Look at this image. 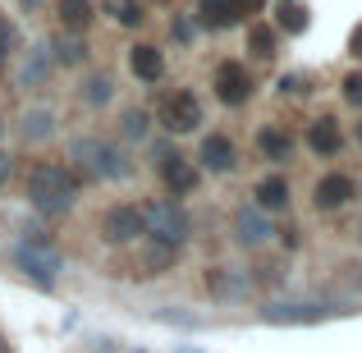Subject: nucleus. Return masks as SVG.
<instances>
[{
	"instance_id": "obj_1",
	"label": "nucleus",
	"mask_w": 362,
	"mask_h": 353,
	"mask_svg": "<svg viewBox=\"0 0 362 353\" xmlns=\"http://www.w3.org/2000/svg\"><path fill=\"white\" fill-rule=\"evenodd\" d=\"M23 197L42 221H64L83 197V175L69 161H33L23 179Z\"/></svg>"
},
{
	"instance_id": "obj_2",
	"label": "nucleus",
	"mask_w": 362,
	"mask_h": 353,
	"mask_svg": "<svg viewBox=\"0 0 362 353\" xmlns=\"http://www.w3.org/2000/svg\"><path fill=\"white\" fill-rule=\"evenodd\" d=\"M69 166L92 184H124L133 175V161L124 151V142L106 138V133H78L69 142Z\"/></svg>"
},
{
	"instance_id": "obj_3",
	"label": "nucleus",
	"mask_w": 362,
	"mask_h": 353,
	"mask_svg": "<svg viewBox=\"0 0 362 353\" xmlns=\"http://www.w3.org/2000/svg\"><path fill=\"white\" fill-rule=\"evenodd\" d=\"M206 124V106L193 88H175L165 92V101L156 106V129L170 138H188V133H202Z\"/></svg>"
},
{
	"instance_id": "obj_4",
	"label": "nucleus",
	"mask_w": 362,
	"mask_h": 353,
	"mask_svg": "<svg viewBox=\"0 0 362 353\" xmlns=\"http://www.w3.org/2000/svg\"><path fill=\"white\" fill-rule=\"evenodd\" d=\"M211 97L221 101L225 110H243L247 101L257 97L252 64H247V60H239V55H225V60L211 69Z\"/></svg>"
},
{
	"instance_id": "obj_5",
	"label": "nucleus",
	"mask_w": 362,
	"mask_h": 353,
	"mask_svg": "<svg viewBox=\"0 0 362 353\" xmlns=\"http://www.w3.org/2000/svg\"><path fill=\"white\" fill-rule=\"evenodd\" d=\"M142 234H147V216H142V202H110L106 212L97 216V238H101L106 248H115V253L133 248Z\"/></svg>"
},
{
	"instance_id": "obj_6",
	"label": "nucleus",
	"mask_w": 362,
	"mask_h": 353,
	"mask_svg": "<svg viewBox=\"0 0 362 353\" xmlns=\"http://www.w3.org/2000/svg\"><path fill=\"white\" fill-rule=\"evenodd\" d=\"M142 216H147V234L165 238V243L184 248L188 238H193V216H188L184 202H175V197H151V202H142Z\"/></svg>"
},
{
	"instance_id": "obj_7",
	"label": "nucleus",
	"mask_w": 362,
	"mask_h": 353,
	"mask_svg": "<svg viewBox=\"0 0 362 353\" xmlns=\"http://www.w3.org/2000/svg\"><path fill=\"white\" fill-rule=\"evenodd\" d=\"M275 234H280L275 230V216H266L257 202H239L230 212V238H234V248H243V253H262Z\"/></svg>"
},
{
	"instance_id": "obj_8",
	"label": "nucleus",
	"mask_w": 362,
	"mask_h": 353,
	"mask_svg": "<svg viewBox=\"0 0 362 353\" xmlns=\"http://www.w3.org/2000/svg\"><path fill=\"white\" fill-rule=\"evenodd\" d=\"M124 253H133V275H138V280H156V275H170L179 266V253H184V248L165 243V238H156V234H142L138 243L124 248Z\"/></svg>"
},
{
	"instance_id": "obj_9",
	"label": "nucleus",
	"mask_w": 362,
	"mask_h": 353,
	"mask_svg": "<svg viewBox=\"0 0 362 353\" xmlns=\"http://www.w3.org/2000/svg\"><path fill=\"white\" fill-rule=\"evenodd\" d=\"M193 161H197V170H202V175L225 179V175H234V170H239V142H234L230 133L211 129V133H202V138H197Z\"/></svg>"
},
{
	"instance_id": "obj_10",
	"label": "nucleus",
	"mask_w": 362,
	"mask_h": 353,
	"mask_svg": "<svg viewBox=\"0 0 362 353\" xmlns=\"http://www.w3.org/2000/svg\"><path fill=\"white\" fill-rule=\"evenodd\" d=\"M156 179L160 188H165V197H175V202H184V197L197 193V184H202V170H197L193 156H184V151H170V156L156 161Z\"/></svg>"
},
{
	"instance_id": "obj_11",
	"label": "nucleus",
	"mask_w": 362,
	"mask_h": 353,
	"mask_svg": "<svg viewBox=\"0 0 362 353\" xmlns=\"http://www.w3.org/2000/svg\"><path fill=\"white\" fill-rule=\"evenodd\" d=\"M257 5H262V0H197L193 23H197V33H230V28H239Z\"/></svg>"
},
{
	"instance_id": "obj_12",
	"label": "nucleus",
	"mask_w": 362,
	"mask_h": 353,
	"mask_svg": "<svg viewBox=\"0 0 362 353\" xmlns=\"http://www.w3.org/2000/svg\"><path fill=\"white\" fill-rule=\"evenodd\" d=\"M354 197H358V179L349 175V170H326V175H317V184H312V212L335 216V212H344Z\"/></svg>"
},
{
	"instance_id": "obj_13",
	"label": "nucleus",
	"mask_w": 362,
	"mask_h": 353,
	"mask_svg": "<svg viewBox=\"0 0 362 353\" xmlns=\"http://www.w3.org/2000/svg\"><path fill=\"white\" fill-rule=\"evenodd\" d=\"M252 147H257V156H262L271 170H284L293 161V151H298V138H293L280 120H266L262 129L252 133Z\"/></svg>"
},
{
	"instance_id": "obj_14",
	"label": "nucleus",
	"mask_w": 362,
	"mask_h": 353,
	"mask_svg": "<svg viewBox=\"0 0 362 353\" xmlns=\"http://www.w3.org/2000/svg\"><path fill=\"white\" fill-rule=\"evenodd\" d=\"M202 289L211 294L216 303H243L247 294L257 289V280H252L247 271H239V266H206Z\"/></svg>"
},
{
	"instance_id": "obj_15",
	"label": "nucleus",
	"mask_w": 362,
	"mask_h": 353,
	"mask_svg": "<svg viewBox=\"0 0 362 353\" xmlns=\"http://www.w3.org/2000/svg\"><path fill=\"white\" fill-rule=\"evenodd\" d=\"M303 147H308L312 156H321V161L339 156V151H344V124L335 115H312L308 129H303Z\"/></svg>"
},
{
	"instance_id": "obj_16",
	"label": "nucleus",
	"mask_w": 362,
	"mask_h": 353,
	"mask_svg": "<svg viewBox=\"0 0 362 353\" xmlns=\"http://www.w3.org/2000/svg\"><path fill=\"white\" fill-rule=\"evenodd\" d=\"M247 202H257L266 216H289V207H293V188H289V175L284 170H271V175H262L252 184V197Z\"/></svg>"
},
{
	"instance_id": "obj_17",
	"label": "nucleus",
	"mask_w": 362,
	"mask_h": 353,
	"mask_svg": "<svg viewBox=\"0 0 362 353\" xmlns=\"http://www.w3.org/2000/svg\"><path fill=\"white\" fill-rule=\"evenodd\" d=\"M51 74H55V60H51V51H46V42H37V46L23 51L14 83H18V92H46L51 88Z\"/></svg>"
},
{
	"instance_id": "obj_18",
	"label": "nucleus",
	"mask_w": 362,
	"mask_h": 353,
	"mask_svg": "<svg viewBox=\"0 0 362 353\" xmlns=\"http://www.w3.org/2000/svg\"><path fill=\"white\" fill-rule=\"evenodd\" d=\"M46 51H51L55 69H83V64H92L88 33H60V28H55V33L46 37Z\"/></svg>"
},
{
	"instance_id": "obj_19",
	"label": "nucleus",
	"mask_w": 362,
	"mask_h": 353,
	"mask_svg": "<svg viewBox=\"0 0 362 353\" xmlns=\"http://www.w3.org/2000/svg\"><path fill=\"white\" fill-rule=\"evenodd\" d=\"M124 64H129V74L138 83H160L165 79V51H160L156 42H133L129 55H124Z\"/></svg>"
},
{
	"instance_id": "obj_20",
	"label": "nucleus",
	"mask_w": 362,
	"mask_h": 353,
	"mask_svg": "<svg viewBox=\"0 0 362 353\" xmlns=\"http://www.w3.org/2000/svg\"><path fill=\"white\" fill-rule=\"evenodd\" d=\"M55 124H60V115H55V106H28L23 115H18V138H23V147H42V142L55 138Z\"/></svg>"
},
{
	"instance_id": "obj_21",
	"label": "nucleus",
	"mask_w": 362,
	"mask_h": 353,
	"mask_svg": "<svg viewBox=\"0 0 362 353\" xmlns=\"http://www.w3.org/2000/svg\"><path fill=\"white\" fill-rule=\"evenodd\" d=\"M115 74H106V69H88L83 74V83H78V106L83 110H106V106H115Z\"/></svg>"
},
{
	"instance_id": "obj_22",
	"label": "nucleus",
	"mask_w": 362,
	"mask_h": 353,
	"mask_svg": "<svg viewBox=\"0 0 362 353\" xmlns=\"http://www.w3.org/2000/svg\"><path fill=\"white\" fill-rule=\"evenodd\" d=\"M151 138H156V110L124 106L119 110V142H129V147H147Z\"/></svg>"
},
{
	"instance_id": "obj_23",
	"label": "nucleus",
	"mask_w": 362,
	"mask_h": 353,
	"mask_svg": "<svg viewBox=\"0 0 362 353\" xmlns=\"http://www.w3.org/2000/svg\"><path fill=\"white\" fill-rule=\"evenodd\" d=\"M97 23V0H55V28L60 33H88Z\"/></svg>"
},
{
	"instance_id": "obj_24",
	"label": "nucleus",
	"mask_w": 362,
	"mask_h": 353,
	"mask_svg": "<svg viewBox=\"0 0 362 353\" xmlns=\"http://www.w3.org/2000/svg\"><path fill=\"white\" fill-rule=\"evenodd\" d=\"M275 46H280V28L266 23V18H247V28H243V51L252 55V60H271Z\"/></svg>"
},
{
	"instance_id": "obj_25",
	"label": "nucleus",
	"mask_w": 362,
	"mask_h": 353,
	"mask_svg": "<svg viewBox=\"0 0 362 353\" xmlns=\"http://www.w3.org/2000/svg\"><path fill=\"white\" fill-rule=\"evenodd\" d=\"M275 28H280L284 37H298L303 28H308V5H303V0H280V5H275Z\"/></svg>"
},
{
	"instance_id": "obj_26",
	"label": "nucleus",
	"mask_w": 362,
	"mask_h": 353,
	"mask_svg": "<svg viewBox=\"0 0 362 353\" xmlns=\"http://www.w3.org/2000/svg\"><path fill=\"white\" fill-rule=\"evenodd\" d=\"M110 14H115V23L119 28H142V0H115V5H110Z\"/></svg>"
},
{
	"instance_id": "obj_27",
	"label": "nucleus",
	"mask_w": 362,
	"mask_h": 353,
	"mask_svg": "<svg viewBox=\"0 0 362 353\" xmlns=\"http://www.w3.org/2000/svg\"><path fill=\"white\" fill-rule=\"evenodd\" d=\"M339 97H344V106L362 110V69H349L344 79H339Z\"/></svg>"
},
{
	"instance_id": "obj_28",
	"label": "nucleus",
	"mask_w": 362,
	"mask_h": 353,
	"mask_svg": "<svg viewBox=\"0 0 362 353\" xmlns=\"http://www.w3.org/2000/svg\"><path fill=\"white\" fill-rule=\"evenodd\" d=\"M14 51H18V28L9 18H0V69L14 60Z\"/></svg>"
},
{
	"instance_id": "obj_29",
	"label": "nucleus",
	"mask_w": 362,
	"mask_h": 353,
	"mask_svg": "<svg viewBox=\"0 0 362 353\" xmlns=\"http://www.w3.org/2000/svg\"><path fill=\"white\" fill-rule=\"evenodd\" d=\"M170 37H175L179 46H193V37H197L193 14H175V18H170Z\"/></svg>"
},
{
	"instance_id": "obj_30",
	"label": "nucleus",
	"mask_w": 362,
	"mask_h": 353,
	"mask_svg": "<svg viewBox=\"0 0 362 353\" xmlns=\"http://www.w3.org/2000/svg\"><path fill=\"white\" fill-rule=\"evenodd\" d=\"M9 179H14V156H9V151L0 147V193L9 188Z\"/></svg>"
},
{
	"instance_id": "obj_31",
	"label": "nucleus",
	"mask_w": 362,
	"mask_h": 353,
	"mask_svg": "<svg viewBox=\"0 0 362 353\" xmlns=\"http://www.w3.org/2000/svg\"><path fill=\"white\" fill-rule=\"evenodd\" d=\"M349 55H354V60H362V23L354 28V37H349Z\"/></svg>"
},
{
	"instance_id": "obj_32",
	"label": "nucleus",
	"mask_w": 362,
	"mask_h": 353,
	"mask_svg": "<svg viewBox=\"0 0 362 353\" xmlns=\"http://www.w3.org/2000/svg\"><path fill=\"white\" fill-rule=\"evenodd\" d=\"M42 5H46V0H18V9H23V14H37Z\"/></svg>"
},
{
	"instance_id": "obj_33",
	"label": "nucleus",
	"mask_w": 362,
	"mask_h": 353,
	"mask_svg": "<svg viewBox=\"0 0 362 353\" xmlns=\"http://www.w3.org/2000/svg\"><path fill=\"white\" fill-rule=\"evenodd\" d=\"M354 138H358V147H362V120H358V129H354Z\"/></svg>"
},
{
	"instance_id": "obj_34",
	"label": "nucleus",
	"mask_w": 362,
	"mask_h": 353,
	"mask_svg": "<svg viewBox=\"0 0 362 353\" xmlns=\"http://www.w3.org/2000/svg\"><path fill=\"white\" fill-rule=\"evenodd\" d=\"M0 138H5V120H0Z\"/></svg>"
},
{
	"instance_id": "obj_35",
	"label": "nucleus",
	"mask_w": 362,
	"mask_h": 353,
	"mask_svg": "<svg viewBox=\"0 0 362 353\" xmlns=\"http://www.w3.org/2000/svg\"><path fill=\"white\" fill-rule=\"evenodd\" d=\"M0 353H5V349H0Z\"/></svg>"
}]
</instances>
